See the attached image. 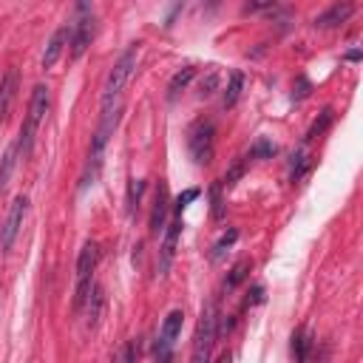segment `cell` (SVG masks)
I'll return each mask as SVG.
<instances>
[{"instance_id":"1","label":"cell","mask_w":363,"mask_h":363,"mask_svg":"<svg viewBox=\"0 0 363 363\" xmlns=\"http://www.w3.org/2000/svg\"><path fill=\"white\" fill-rule=\"evenodd\" d=\"M136 62H139V43L128 45V51H125V54L116 60V65L111 68V74H108V79H105V85H102V113L119 108V99H122V94H125V88H128L133 71H136Z\"/></svg>"},{"instance_id":"2","label":"cell","mask_w":363,"mask_h":363,"mask_svg":"<svg viewBox=\"0 0 363 363\" xmlns=\"http://www.w3.org/2000/svg\"><path fill=\"white\" fill-rule=\"evenodd\" d=\"M48 108H51L48 85H43V82H40V85H34V91H31L28 113H26V122H23V128H20V136H17V153H20V159L31 153L34 136H37V130H40V125H43V119H45V113H48Z\"/></svg>"},{"instance_id":"3","label":"cell","mask_w":363,"mask_h":363,"mask_svg":"<svg viewBox=\"0 0 363 363\" xmlns=\"http://www.w3.org/2000/svg\"><path fill=\"white\" fill-rule=\"evenodd\" d=\"M187 150H190V159L204 167L213 162V153H216V125L210 119H199L190 133H187Z\"/></svg>"},{"instance_id":"4","label":"cell","mask_w":363,"mask_h":363,"mask_svg":"<svg viewBox=\"0 0 363 363\" xmlns=\"http://www.w3.org/2000/svg\"><path fill=\"white\" fill-rule=\"evenodd\" d=\"M216 323H218V312L213 303H207L199 315V326L193 335V360L204 363L213 354V343H216Z\"/></svg>"},{"instance_id":"5","label":"cell","mask_w":363,"mask_h":363,"mask_svg":"<svg viewBox=\"0 0 363 363\" xmlns=\"http://www.w3.org/2000/svg\"><path fill=\"white\" fill-rule=\"evenodd\" d=\"M96 264H99V247L94 241H85L79 255H77V295H74V306L77 309H82V301L88 298V292L94 286L91 275H94Z\"/></svg>"},{"instance_id":"6","label":"cell","mask_w":363,"mask_h":363,"mask_svg":"<svg viewBox=\"0 0 363 363\" xmlns=\"http://www.w3.org/2000/svg\"><path fill=\"white\" fill-rule=\"evenodd\" d=\"M91 40H94V14L88 11V0H82L79 3V14H77V23L71 26V40H68L71 43V57L79 60L88 51Z\"/></svg>"},{"instance_id":"7","label":"cell","mask_w":363,"mask_h":363,"mask_svg":"<svg viewBox=\"0 0 363 363\" xmlns=\"http://www.w3.org/2000/svg\"><path fill=\"white\" fill-rule=\"evenodd\" d=\"M26 210H28V199L26 196H17L11 204H9V213H6V221L0 227V250H11L20 227H23V218H26Z\"/></svg>"},{"instance_id":"8","label":"cell","mask_w":363,"mask_h":363,"mask_svg":"<svg viewBox=\"0 0 363 363\" xmlns=\"http://www.w3.org/2000/svg\"><path fill=\"white\" fill-rule=\"evenodd\" d=\"M182 323H184V312L182 309L167 312V318H164V323L159 329V340H156V357L159 360L170 357V349H173V343H176V337L182 332Z\"/></svg>"},{"instance_id":"9","label":"cell","mask_w":363,"mask_h":363,"mask_svg":"<svg viewBox=\"0 0 363 363\" xmlns=\"http://www.w3.org/2000/svg\"><path fill=\"white\" fill-rule=\"evenodd\" d=\"M179 233H182V213H173V221L167 224L164 241H162V250H159V275H167V269H170V264H173Z\"/></svg>"},{"instance_id":"10","label":"cell","mask_w":363,"mask_h":363,"mask_svg":"<svg viewBox=\"0 0 363 363\" xmlns=\"http://www.w3.org/2000/svg\"><path fill=\"white\" fill-rule=\"evenodd\" d=\"M17 88H20V74L17 68H9L0 79V125L9 119L11 113V105H14V96H17Z\"/></svg>"},{"instance_id":"11","label":"cell","mask_w":363,"mask_h":363,"mask_svg":"<svg viewBox=\"0 0 363 363\" xmlns=\"http://www.w3.org/2000/svg\"><path fill=\"white\" fill-rule=\"evenodd\" d=\"M352 14H354V3H352V0H337V3H332L320 17H315V26H318V28H335V26L346 23Z\"/></svg>"},{"instance_id":"12","label":"cell","mask_w":363,"mask_h":363,"mask_svg":"<svg viewBox=\"0 0 363 363\" xmlns=\"http://www.w3.org/2000/svg\"><path fill=\"white\" fill-rule=\"evenodd\" d=\"M167 210H170V204H167V184L159 182L156 196H153V210H150V233H153V235H159V233L164 230Z\"/></svg>"},{"instance_id":"13","label":"cell","mask_w":363,"mask_h":363,"mask_svg":"<svg viewBox=\"0 0 363 363\" xmlns=\"http://www.w3.org/2000/svg\"><path fill=\"white\" fill-rule=\"evenodd\" d=\"M68 40H71V28H68V26H60V28L51 34L48 45H45V54H43V68H51V65L60 60V54L65 51Z\"/></svg>"},{"instance_id":"14","label":"cell","mask_w":363,"mask_h":363,"mask_svg":"<svg viewBox=\"0 0 363 363\" xmlns=\"http://www.w3.org/2000/svg\"><path fill=\"white\" fill-rule=\"evenodd\" d=\"M193 77H196V68H193V65L179 68V71L173 74V79L167 82V99H170V102H176V99H179V94L190 85V79H193Z\"/></svg>"},{"instance_id":"15","label":"cell","mask_w":363,"mask_h":363,"mask_svg":"<svg viewBox=\"0 0 363 363\" xmlns=\"http://www.w3.org/2000/svg\"><path fill=\"white\" fill-rule=\"evenodd\" d=\"M82 306L88 309L85 315H88V326L94 329L96 323H99V315H102V289L99 286H91V292H88V298L82 301Z\"/></svg>"},{"instance_id":"16","label":"cell","mask_w":363,"mask_h":363,"mask_svg":"<svg viewBox=\"0 0 363 363\" xmlns=\"http://www.w3.org/2000/svg\"><path fill=\"white\" fill-rule=\"evenodd\" d=\"M250 269H252V261H250V258H241V261L230 269V275H227V281H224V292H233V289L250 275Z\"/></svg>"},{"instance_id":"17","label":"cell","mask_w":363,"mask_h":363,"mask_svg":"<svg viewBox=\"0 0 363 363\" xmlns=\"http://www.w3.org/2000/svg\"><path fill=\"white\" fill-rule=\"evenodd\" d=\"M241 88H244V74H241V71H233V74H230V82H227V88H224V108H233V105L238 102Z\"/></svg>"},{"instance_id":"18","label":"cell","mask_w":363,"mask_h":363,"mask_svg":"<svg viewBox=\"0 0 363 363\" xmlns=\"http://www.w3.org/2000/svg\"><path fill=\"white\" fill-rule=\"evenodd\" d=\"M14 162H17V142L9 145L6 153H3V159H0V190L9 184V176H11V170H14Z\"/></svg>"},{"instance_id":"19","label":"cell","mask_w":363,"mask_h":363,"mask_svg":"<svg viewBox=\"0 0 363 363\" xmlns=\"http://www.w3.org/2000/svg\"><path fill=\"white\" fill-rule=\"evenodd\" d=\"M309 346H312V340H309L306 329H295V332H292V357H295V360H306Z\"/></svg>"},{"instance_id":"20","label":"cell","mask_w":363,"mask_h":363,"mask_svg":"<svg viewBox=\"0 0 363 363\" xmlns=\"http://www.w3.org/2000/svg\"><path fill=\"white\" fill-rule=\"evenodd\" d=\"M332 125V108H323L320 111V116L309 125V130H306V142H312V139H318V136H323V130Z\"/></svg>"},{"instance_id":"21","label":"cell","mask_w":363,"mask_h":363,"mask_svg":"<svg viewBox=\"0 0 363 363\" xmlns=\"http://www.w3.org/2000/svg\"><path fill=\"white\" fill-rule=\"evenodd\" d=\"M142 193H145V182H142V179H130V182H128V216H133V213L139 210Z\"/></svg>"},{"instance_id":"22","label":"cell","mask_w":363,"mask_h":363,"mask_svg":"<svg viewBox=\"0 0 363 363\" xmlns=\"http://www.w3.org/2000/svg\"><path fill=\"white\" fill-rule=\"evenodd\" d=\"M235 238H238V230H235V227L224 230V233H221V238L213 244V261H218V258H221V255L235 244Z\"/></svg>"},{"instance_id":"23","label":"cell","mask_w":363,"mask_h":363,"mask_svg":"<svg viewBox=\"0 0 363 363\" xmlns=\"http://www.w3.org/2000/svg\"><path fill=\"white\" fill-rule=\"evenodd\" d=\"M306 167H309V153H306V150H298V153L292 156V170H289L292 182H298V179L306 173Z\"/></svg>"},{"instance_id":"24","label":"cell","mask_w":363,"mask_h":363,"mask_svg":"<svg viewBox=\"0 0 363 363\" xmlns=\"http://www.w3.org/2000/svg\"><path fill=\"white\" fill-rule=\"evenodd\" d=\"M193 199H199V190H196V187L184 190V193H182V196L176 199V204H173V213H182V210H184V207H187V204H190Z\"/></svg>"},{"instance_id":"25","label":"cell","mask_w":363,"mask_h":363,"mask_svg":"<svg viewBox=\"0 0 363 363\" xmlns=\"http://www.w3.org/2000/svg\"><path fill=\"white\" fill-rule=\"evenodd\" d=\"M272 153H275V145L267 142V139H258L252 145V150H250V156H272Z\"/></svg>"},{"instance_id":"26","label":"cell","mask_w":363,"mask_h":363,"mask_svg":"<svg viewBox=\"0 0 363 363\" xmlns=\"http://www.w3.org/2000/svg\"><path fill=\"white\" fill-rule=\"evenodd\" d=\"M278 0H247L244 3V11H250V14H255V11H264V9H272Z\"/></svg>"},{"instance_id":"27","label":"cell","mask_w":363,"mask_h":363,"mask_svg":"<svg viewBox=\"0 0 363 363\" xmlns=\"http://www.w3.org/2000/svg\"><path fill=\"white\" fill-rule=\"evenodd\" d=\"M210 196H213V216L221 218V213H224V207H221V184H213Z\"/></svg>"},{"instance_id":"28","label":"cell","mask_w":363,"mask_h":363,"mask_svg":"<svg viewBox=\"0 0 363 363\" xmlns=\"http://www.w3.org/2000/svg\"><path fill=\"white\" fill-rule=\"evenodd\" d=\"M216 82H218V77H216V71H210L207 82H201V96H210V94H213V88H216Z\"/></svg>"},{"instance_id":"29","label":"cell","mask_w":363,"mask_h":363,"mask_svg":"<svg viewBox=\"0 0 363 363\" xmlns=\"http://www.w3.org/2000/svg\"><path fill=\"white\" fill-rule=\"evenodd\" d=\"M306 94H309V82L301 77V79H298V94H295V99H303Z\"/></svg>"},{"instance_id":"30","label":"cell","mask_w":363,"mask_h":363,"mask_svg":"<svg viewBox=\"0 0 363 363\" xmlns=\"http://www.w3.org/2000/svg\"><path fill=\"white\" fill-rule=\"evenodd\" d=\"M261 295H264V286H252V292H250V298H247V306H250V303H258Z\"/></svg>"},{"instance_id":"31","label":"cell","mask_w":363,"mask_h":363,"mask_svg":"<svg viewBox=\"0 0 363 363\" xmlns=\"http://www.w3.org/2000/svg\"><path fill=\"white\" fill-rule=\"evenodd\" d=\"M218 3H221V0H201V6H204L207 11H216V9H218Z\"/></svg>"},{"instance_id":"32","label":"cell","mask_w":363,"mask_h":363,"mask_svg":"<svg viewBox=\"0 0 363 363\" xmlns=\"http://www.w3.org/2000/svg\"><path fill=\"white\" fill-rule=\"evenodd\" d=\"M346 57H349V60H352V62H357V60H360V51H349V54H346Z\"/></svg>"}]
</instances>
